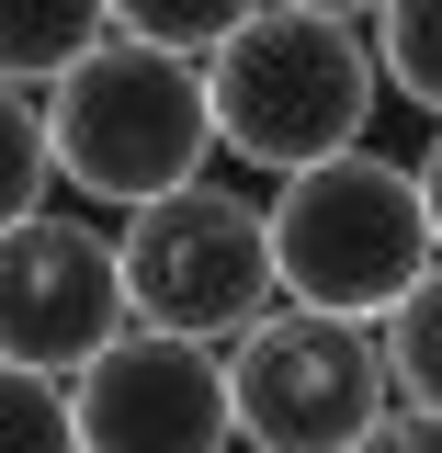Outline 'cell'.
Segmentation results:
<instances>
[{
  "mask_svg": "<svg viewBox=\"0 0 442 453\" xmlns=\"http://www.w3.org/2000/svg\"><path fill=\"white\" fill-rule=\"evenodd\" d=\"M363 453H442V419H420V408H397V419H386V431H375Z\"/></svg>",
  "mask_w": 442,
  "mask_h": 453,
  "instance_id": "14",
  "label": "cell"
},
{
  "mask_svg": "<svg viewBox=\"0 0 442 453\" xmlns=\"http://www.w3.org/2000/svg\"><path fill=\"white\" fill-rule=\"evenodd\" d=\"M125 295H136V329L159 340H250L273 318V204H250V193H216V181H193V193H170L148 216H125Z\"/></svg>",
  "mask_w": 442,
  "mask_h": 453,
  "instance_id": "4",
  "label": "cell"
},
{
  "mask_svg": "<svg viewBox=\"0 0 442 453\" xmlns=\"http://www.w3.org/2000/svg\"><path fill=\"white\" fill-rule=\"evenodd\" d=\"M68 396H80L91 453H227L238 442V386H227V351H205V340L125 329Z\"/></svg>",
  "mask_w": 442,
  "mask_h": 453,
  "instance_id": "7",
  "label": "cell"
},
{
  "mask_svg": "<svg viewBox=\"0 0 442 453\" xmlns=\"http://www.w3.org/2000/svg\"><path fill=\"white\" fill-rule=\"evenodd\" d=\"M386 374H397V408L442 419V273L386 318Z\"/></svg>",
  "mask_w": 442,
  "mask_h": 453,
  "instance_id": "12",
  "label": "cell"
},
{
  "mask_svg": "<svg viewBox=\"0 0 442 453\" xmlns=\"http://www.w3.org/2000/svg\"><path fill=\"white\" fill-rule=\"evenodd\" d=\"M46 181H57V148H46V103L0 91V238L46 216Z\"/></svg>",
  "mask_w": 442,
  "mask_h": 453,
  "instance_id": "10",
  "label": "cell"
},
{
  "mask_svg": "<svg viewBox=\"0 0 442 453\" xmlns=\"http://www.w3.org/2000/svg\"><path fill=\"white\" fill-rule=\"evenodd\" d=\"M375 57H386V91H408V103L442 125V0H397V12H375Z\"/></svg>",
  "mask_w": 442,
  "mask_h": 453,
  "instance_id": "11",
  "label": "cell"
},
{
  "mask_svg": "<svg viewBox=\"0 0 442 453\" xmlns=\"http://www.w3.org/2000/svg\"><path fill=\"white\" fill-rule=\"evenodd\" d=\"M205 91H216V148L306 181L363 148L386 57H375L363 12H250V35L205 68Z\"/></svg>",
  "mask_w": 442,
  "mask_h": 453,
  "instance_id": "1",
  "label": "cell"
},
{
  "mask_svg": "<svg viewBox=\"0 0 442 453\" xmlns=\"http://www.w3.org/2000/svg\"><path fill=\"white\" fill-rule=\"evenodd\" d=\"M46 148H57V181H68V193L148 216V204H170V193L205 181L216 91H205V68L103 35V57L68 68V80L46 91Z\"/></svg>",
  "mask_w": 442,
  "mask_h": 453,
  "instance_id": "3",
  "label": "cell"
},
{
  "mask_svg": "<svg viewBox=\"0 0 442 453\" xmlns=\"http://www.w3.org/2000/svg\"><path fill=\"white\" fill-rule=\"evenodd\" d=\"M273 273H283V306H318V318H352V329H386L397 306L442 273L420 159L352 148V159L283 181V193H273Z\"/></svg>",
  "mask_w": 442,
  "mask_h": 453,
  "instance_id": "2",
  "label": "cell"
},
{
  "mask_svg": "<svg viewBox=\"0 0 442 453\" xmlns=\"http://www.w3.org/2000/svg\"><path fill=\"white\" fill-rule=\"evenodd\" d=\"M125 329H136L125 250H113L91 216H35V226L0 238V363H12V374L80 386Z\"/></svg>",
  "mask_w": 442,
  "mask_h": 453,
  "instance_id": "6",
  "label": "cell"
},
{
  "mask_svg": "<svg viewBox=\"0 0 442 453\" xmlns=\"http://www.w3.org/2000/svg\"><path fill=\"white\" fill-rule=\"evenodd\" d=\"M113 35V12L80 0H0V91H57L68 68H91Z\"/></svg>",
  "mask_w": 442,
  "mask_h": 453,
  "instance_id": "8",
  "label": "cell"
},
{
  "mask_svg": "<svg viewBox=\"0 0 442 453\" xmlns=\"http://www.w3.org/2000/svg\"><path fill=\"white\" fill-rule=\"evenodd\" d=\"M227 386L250 453H363L397 419L386 329H352L318 306H273L250 340H227Z\"/></svg>",
  "mask_w": 442,
  "mask_h": 453,
  "instance_id": "5",
  "label": "cell"
},
{
  "mask_svg": "<svg viewBox=\"0 0 442 453\" xmlns=\"http://www.w3.org/2000/svg\"><path fill=\"white\" fill-rule=\"evenodd\" d=\"M0 453H91L80 442V396L0 363Z\"/></svg>",
  "mask_w": 442,
  "mask_h": 453,
  "instance_id": "13",
  "label": "cell"
},
{
  "mask_svg": "<svg viewBox=\"0 0 442 453\" xmlns=\"http://www.w3.org/2000/svg\"><path fill=\"white\" fill-rule=\"evenodd\" d=\"M420 193H431V238H442V125H431V148H420Z\"/></svg>",
  "mask_w": 442,
  "mask_h": 453,
  "instance_id": "15",
  "label": "cell"
},
{
  "mask_svg": "<svg viewBox=\"0 0 442 453\" xmlns=\"http://www.w3.org/2000/svg\"><path fill=\"white\" fill-rule=\"evenodd\" d=\"M113 35H125V46L182 57V68H216V57L250 35V0H125V12H113Z\"/></svg>",
  "mask_w": 442,
  "mask_h": 453,
  "instance_id": "9",
  "label": "cell"
}]
</instances>
